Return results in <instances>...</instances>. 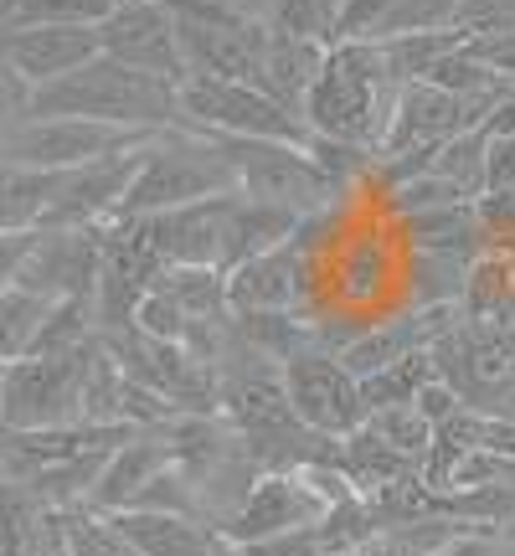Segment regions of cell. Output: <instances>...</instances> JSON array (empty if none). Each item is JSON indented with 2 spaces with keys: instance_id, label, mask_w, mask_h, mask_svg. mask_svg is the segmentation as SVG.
<instances>
[{
  "instance_id": "obj_1",
  "label": "cell",
  "mask_w": 515,
  "mask_h": 556,
  "mask_svg": "<svg viewBox=\"0 0 515 556\" xmlns=\"http://www.w3.org/2000/svg\"><path fill=\"white\" fill-rule=\"evenodd\" d=\"M397 109V83L381 62L377 41H336L319 62L310 99H304V129L319 139H346L377 150L387 119Z\"/></svg>"
},
{
  "instance_id": "obj_2",
  "label": "cell",
  "mask_w": 515,
  "mask_h": 556,
  "mask_svg": "<svg viewBox=\"0 0 515 556\" xmlns=\"http://www.w3.org/2000/svg\"><path fill=\"white\" fill-rule=\"evenodd\" d=\"M26 119H93L114 129H171L176 124V88L135 73L114 58H88L67 78L32 88Z\"/></svg>"
},
{
  "instance_id": "obj_3",
  "label": "cell",
  "mask_w": 515,
  "mask_h": 556,
  "mask_svg": "<svg viewBox=\"0 0 515 556\" xmlns=\"http://www.w3.org/2000/svg\"><path fill=\"white\" fill-rule=\"evenodd\" d=\"M366 206V201H361ZM351 309V315H392L402 304V242H397V222L377 217L366 206V217H351L340 227V238L325 248L319 258V283L310 309Z\"/></svg>"
},
{
  "instance_id": "obj_4",
  "label": "cell",
  "mask_w": 515,
  "mask_h": 556,
  "mask_svg": "<svg viewBox=\"0 0 515 556\" xmlns=\"http://www.w3.org/2000/svg\"><path fill=\"white\" fill-rule=\"evenodd\" d=\"M227 191H238V180H233V165L217 150V139L171 124V129H155V139L145 144V160L129 180L120 217H150V212L191 206V201L227 197Z\"/></svg>"
},
{
  "instance_id": "obj_5",
  "label": "cell",
  "mask_w": 515,
  "mask_h": 556,
  "mask_svg": "<svg viewBox=\"0 0 515 556\" xmlns=\"http://www.w3.org/2000/svg\"><path fill=\"white\" fill-rule=\"evenodd\" d=\"M217 150L233 165V180H238L242 197L268 201V206H284L294 217H315L325 206H340V201L356 197H336L325 176L315 170V160L304 144H284V139H238V135H212Z\"/></svg>"
},
{
  "instance_id": "obj_6",
  "label": "cell",
  "mask_w": 515,
  "mask_h": 556,
  "mask_svg": "<svg viewBox=\"0 0 515 556\" xmlns=\"http://www.w3.org/2000/svg\"><path fill=\"white\" fill-rule=\"evenodd\" d=\"M176 124L201 135H238V139H284V144H310V129L299 114L278 109L253 83L222 78H186L176 88Z\"/></svg>"
},
{
  "instance_id": "obj_7",
  "label": "cell",
  "mask_w": 515,
  "mask_h": 556,
  "mask_svg": "<svg viewBox=\"0 0 515 556\" xmlns=\"http://www.w3.org/2000/svg\"><path fill=\"white\" fill-rule=\"evenodd\" d=\"M99 340L67 356H21L5 366V392H0V428L5 433H37V428H67L78 422L83 371Z\"/></svg>"
},
{
  "instance_id": "obj_8",
  "label": "cell",
  "mask_w": 515,
  "mask_h": 556,
  "mask_svg": "<svg viewBox=\"0 0 515 556\" xmlns=\"http://www.w3.org/2000/svg\"><path fill=\"white\" fill-rule=\"evenodd\" d=\"M155 129H114L93 119H16L0 129V165L11 170H78L88 160L145 144Z\"/></svg>"
},
{
  "instance_id": "obj_9",
  "label": "cell",
  "mask_w": 515,
  "mask_h": 556,
  "mask_svg": "<svg viewBox=\"0 0 515 556\" xmlns=\"http://www.w3.org/2000/svg\"><path fill=\"white\" fill-rule=\"evenodd\" d=\"M99 340H103V351L120 361L124 377L150 387L176 413H217V371L191 356L180 340H150L135 325L114 330V336H99Z\"/></svg>"
},
{
  "instance_id": "obj_10",
  "label": "cell",
  "mask_w": 515,
  "mask_h": 556,
  "mask_svg": "<svg viewBox=\"0 0 515 556\" xmlns=\"http://www.w3.org/2000/svg\"><path fill=\"white\" fill-rule=\"evenodd\" d=\"M278 381H284V397L315 433L325 438H346L366 422V402H361V381L340 366V356L319 351V345H304L278 366Z\"/></svg>"
},
{
  "instance_id": "obj_11",
  "label": "cell",
  "mask_w": 515,
  "mask_h": 556,
  "mask_svg": "<svg viewBox=\"0 0 515 556\" xmlns=\"http://www.w3.org/2000/svg\"><path fill=\"white\" fill-rule=\"evenodd\" d=\"M99 52L171 88L191 78L176 41V16L165 0H114V11L99 21Z\"/></svg>"
},
{
  "instance_id": "obj_12",
  "label": "cell",
  "mask_w": 515,
  "mask_h": 556,
  "mask_svg": "<svg viewBox=\"0 0 515 556\" xmlns=\"http://www.w3.org/2000/svg\"><path fill=\"white\" fill-rule=\"evenodd\" d=\"M145 144H129L120 155L88 160L78 170H62L58 197H52L47 217H41V232H78V227H103V222L120 217L124 197H129V180H135L139 160H145Z\"/></svg>"
},
{
  "instance_id": "obj_13",
  "label": "cell",
  "mask_w": 515,
  "mask_h": 556,
  "mask_svg": "<svg viewBox=\"0 0 515 556\" xmlns=\"http://www.w3.org/2000/svg\"><path fill=\"white\" fill-rule=\"evenodd\" d=\"M325 516V500L315 495V484L299 469H268L253 479V490L242 495V505L233 510V520L222 526L217 536L227 546H253V541L284 536V531H304Z\"/></svg>"
},
{
  "instance_id": "obj_14",
  "label": "cell",
  "mask_w": 515,
  "mask_h": 556,
  "mask_svg": "<svg viewBox=\"0 0 515 556\" xmlns=\"http://www.w3.org/2000/svg\"><path fill=\"white\" fill-rule=\"evenodd\" d=\"M238 206V191L227 197H206L191 206H171V212H150L139 222V238L150 242L165 268H222V238H227V217Z\"/></svg>"
},
{
  "instance_id": "obj_15",
  "label": "cell",
  "mask_w": 515,
  "mask_h": 556,
  "mask_svg": "<svg viewBox=\"0 0 515 556\" xmlns=\"http://www.w3.org/2000/svg\"><path fill=\"white\" fill-rule=\"evenodd\" d=\"M103 268V242L99 227H78V232H37V248L26 253L16 274V289L41 299H93Z\"/></svg>"
},
{
  "instance_id": "obj_16",
  "label": "cell",
  "mask_w": 515,
  "mask_h": 556,
  "mask_svg": "<svg viewBox=\"0 0 515 556\" xmlns=\"http://www.w3.org/2000/svg\"><path fill=\"white\" fill-rule=\"evenodd\" d=\"M88 58H99V26H21V31H0V62L26 88H47V83L67 78Z\"/></svg>"
},
{
  "instance_id": "obj_17",
  "label": "cell",
  "mask_w": 515,
  "mask_h": 556,
  "mask_svg": "<svg viewBox=\"0 0 515 556\" xmlns=\"http://www.w3.org/2000/svg\"><path fill=\"white\" fill-rule=\"evenodd\" d=\"M171 464V448H165V438L160 428H139L135 438H124L114 454L103 458L99 479H93V490H88V505L83 510H93V516H114V510H129L135 495L150 484Z\"/></svg>"
},
{
  "instance_id": "obj_18",
  "label": "cell",
  "mask_w": 515,
  "mask_h": 556,
  "mask_svg": "<svg viewBox=\"0 0 515 556\" xmlns=\"http://www.w3.org/2000/svg\"><path fill=\"white\" fill-rule=\"evenodd\" d=\"M109 531L135 556H217V531L191 516H160V510H114Z\"/></svg>"
},
{
  "instance_id": "obj_19",
  "label": "cell",
  "mask_w": 515,
  "mask_h": 556,
  "mask_svg": "<svg viewBox=\"0 0 515 556\" xmlns=\"http://www.w3.org/2000/svg\"><path fill=\"white\" fill-rule=\"evenodd\" d=\"M397 242L407 253H449V258H479V253H490L475 201H449V206H434V212L402 217L397 222Z\"/></svg>"
},
{
  "instance_id": "obj_20",
  "label": "cell",
  "mask_w": 515,
  "mask_h": 556,
  "mask_svg": "<svg viewBox=\"0 0 515 556\" xmlns=\"http://www.w3.org/2000/svg\"><path fill=\"white\" fill-rule=\"evenodd\" d=\"M325 52H330V47L304 41V37H284V31L268 26V52H263V83H258V88H263L278 109L304 114V99H310V83H315Z\"/></svg>"
},
{
  "instance_id": "obj_21",
  "label": "cell",
  "mask_w": 515,
  "mask_h": 556,
  "mask_svg": "<svg viewBox=\"0 0 515 556\" xmlns=\"http://www.w3.org/2000/svg\"><path fill=\"white\" fill-rule=\"evenodd\" d=\"M299 222L304 217L238 191V206H233V217H227V238H222V274L248 258H258V253H274L278 242H289L299 232Z\"/></svg>"
},
{
  "instance_id": "obj_22",
  "label": "cell",
  "mask_w": 515,
  "mask_h": 556,
  "mask_svg": "<svg viewBox=\"0 0 515 556\" xmlns=\"http://www.w3.org/2000/svg\"><path fill=\"white\" fill-rule=\"evenodd\" d=\"M413 469H417L413 458L397 454L372 422H361L356 433L340 438V475L351 479L356 495H372V490H381V484H392V479H402V475H413Z\"/></svg>"
},
{
  "instance_id": "obj_23",
  "label": "cell",
  "mask_w": 515,
  "mask_h": 556,
  "mask_svg": "<svg viewBox=\"0 0 515 556\" xmlns=\"http://www.w3.org/2000/svg\"><path fill=\"white\" fill-rule=\"evenodd\" d=\"M475 258H449V253H407L402 248V304L428 309V304H459L464 278Z\"/></svg>"
},
{
  "instance_id": "obj_24",
  "label": "cell",
  "mask_w": 515,
  "mask_h": 556,
  "mask_svg": "<svg viewBox=\"0 0 515 556\" xmlns=\"http://www.w3.org/2000/svg\"><path fill=\"white\" fill-rule=\"evenodd\" d=\"M62 170H11L0 165V232H32L41 227L47 206L58 197Z\"/></svg>"
},
{
  "instance_id": "obj_25",
  "label": "cell",
  "mask_w": 515,
  "mask_h": 556,
  "mask_svg": "<svg viewBox=\"0 0 515 556\" xmlns=\"http://www.w3.org/2000/svg\"><path fill=\"white\" fill-rule=\"evenodd\" d=\"M464 319H515V268L505 253H479L464 278V299H459Z\"/></svg>"
},
{
  "instance_id": "obj_26",
  "label": "cell",
  "mask_w": 515,
  "mask_h": 556,
  "mask_svg": "<svg viewBox=\"0 0 515 556\" xmlns=\"http://www.w3.org/2000/svg\"><path fill=\"white\" fill-rule=\"evenodd\" d=\"M315 536H319V552L325 556H346V552H361L381 536V516L377 505L366 495H346L336 505H325V516L315 520Z\"/></svg>"
},
{
  "instance_id": "obj_27",
  "label": "cell",
  "mask_w": 515,
  "mask_h": 556,
  "mask_svg": "<svg viewBox=\"0 0 515 556\" xmlns=\"http://www.w3.org/2000/svg\"><path fill=\"white\" fill-rule=\"evenodd\" d=\"M88 340H99L93 299H52L47 315H41V325H37V336H32V351H26V356H67V351H83Z\"/></svg>"
},
{
  "instance_id": "obj_28",
  "label": "cell",
  "mask_w": 515,
  "mask_h": 556,
  "mask_svg": "<svg viewBox=\"0 0 515 556\" xmlns=\"http://www.w3.org/2000/svg\"><path fill=\"white\" fill-rule=\"evenodd\" d=\"M361 381V402H366V417L381 413V407H402V402H417V392L434 381V356L428 351H407L402 361L381 366L372 377H356Z\"/></svg>"
},
{
  "instance_id": "obj_29",
  "label": "cell",
  "mask_w": 515,
  "mask_h": 556,
  "mask_svg": "<svg viewBox=\"0 0 515 556\" xmlns=\"http://www.w3.org/2000/svg\"><path fill=\"white\" fill-rule=\"evenodd\" d=\"M114 0H0V31L21 26H99Z\"/></svg>"
},
{
  "instance_id": "obj_30",
  "label": "cell",
  "mask_w": 515,
  "mask_h": 556,
  "mask_svg": "<svg viewBox=\"0 0 515 556\" xmlns=\"http://www.w3.org/2000/svg\"><path fill=\"white\" fill-rule=\"evenodd\" d=\"M155 289H165V294L176 299L186 319L233 315V309H227V274H222V268H165Z\"/></svg>"
},
{
  "instance_id": "obj_31",
  "label": "cell",
  "mask_w": 515,
  "mask_h": 556,
  "mask_svg": "<svg viewBox=\"0 0 515 556\" xmlns=\"http://www.w3.org/2000/svg\"><path fill=\"white\" fill-rule=\"evenodd\" d=\"M459 41H464V31H407V37H387V41H377V47H381V62H387L392 83L402 88V83L428 78V67H434L443 52H454Z\"/></svg>"
},
{
  "instance_id": "obj_32",
  "label": "cell",
  "mask_w": 515,
  "mask_h": 556,
  "mask_svg": "<svg viewBox=\"0 0 515 556\" xmlns=\"http://www.w3.org/2000/svg\"><path fill=\"white\" fill-rule=\"evenodd\" d=\"M428 170L449 180L459 197L475 201L479 191H485V135H479V129H464V135H454L449 144H438Z\"/></svg>"
},
{
  "instance_id": "obj_33",
  "label": "cell",
  "mask_w": 515,
  "mask_h": 556,
  "mask_svg": "<svg viewBox=\"0 0 515 556\" xmlns=\"http://www.w3.org/2000/svg\"><path fill=\"white\" fill-rule=\"evenodd\" d=\"M52 299L26 294V289H0V361H21L32 351V336H37L41 315H47Z\"/></svg>"
},
{
  "instance_id": "obj_34",
  "label": "cell",
  "mask_w": 515,
  "mask_h": 556,
  "mask_svg": "<svg viewBox=\"0 0 515 556\" xmlns=\"http://www.w3.org/2000/svg\"><path fill=\"white\" fill-rule=\"evenodd\" d=\"M336 21H340V0H278L268 26L284 37H304L319 47H336Z\"/></svg>"
},
{
  "instance_id": "obj_35",
  "label": "cell",
  "mask_w": 515,
  "mask_h": 556,
  "mask_svg": "<svg viewBox=\"0 0 515 556\" xmlns=\"http://www.w3.org/2000/svg\"><path fill=\"white\" fill-rule=\"evenodd\" d=\"M366 422H372V428H377V433L387 438L402 458H413V464H423L428 443H434V422L417 413L413 402H402V407H381V413H372Z\"/></svg>"
},
{
  "instance_id": "obj_36",
  "label": "cell",
  "mask_w": 515,
  "mask_h": 556,
  "mask_svg": "<svg viewBox=\"0 0 515 556\" xmlns=\"http://www.w3.org/2000/svg\"><path fill=\"white\" fill-rule=\"evenodd\" d=\"M454 16H459V0H397L392 16L381 21L372 41L407 37V31H454Z\"/></svg>"
},
{
  "instance_id": "obj_37",
  "label": "cell",
  "mask_w": 515,
  "mask_h": 556,
  "mask_svg": "<svg viewBox=\"0 0 515 556\" xmlns=\"http://www.w3.org/2000/svg\"><path fill=\"white\" fill-rule=\"evenodd\" d=\"M129 510H160V516H191V520H201V505H197V490H191V479L180 475L176 464H165L145 490L135 495V505ZM206 526V520H201Z\"/></svg>"
},
{
  "instance_id": "obj_38",
  "label": "cell",
  "mask_w": 515,
  "mask_h": 556,
  "mask_svg": "<svg viewBox=\"0 0 515 556\" xmlns=\"http://www.w3.org/2000/svg\"><path fill=\"white\" fill-rule=\"evenodd\" d=\"M475 212H479V227H485V242L495 253H505L515 242V186L511 191H479Z\"/></svg>"
},
{
  "instance_id": "obj_39",
  "label": "cell",
  "mask_w": 515,
  "mask_h": 556,
  "mask_svg": "<svg viewBox=\"0 0 515 556\" xmlns=\"http://www.w3.org/2000/svg\"><path fill=\"white\" fill-rule=\"evenodd\" d=\"M186 325H191V319L180 315V304L165 294V289H150L145 304L135 309V330H145L150 340H180L186 336Z\"/></svg>"
},
{
  "instance_id": "obj_40",
  "label": "cell",
  "mask_w": 515,
  "mask_h": 556,
  "mask_svg": "<svg viewBox=\"0 0 515 556\" xmlns=\"http://www.w3.org/2000/svg\"><path fill=\"white\" fill-rule=\"evenodd\" d=\"M511 26H515V0H459L454 31H464V37L511 31Z\"/></svg>"
},
{
  "instance_id": "obj_41",
  "label": "cell",
  "mask_w": 515,
  "mask_h": 556,
  "mask_svg": "<svg viewBox=\"0 0 515 556\" xmlns=\"http://www.w3.org/2000/svg\"><path fill=\"white\" fill-rule=\"evenodd\" d=\"M397 0H340V21H336V41H372L377 26L392 16Z\"/></svg>"
},
{
  "instance_id": "obj_42",
  "label": "cell",
  "mask_w": 515,
  "mask_h": 556,
  "mask_svg": "<svg viewBox=\"0 0 515 556\" xmlns=\"http://www.w3.org/2000/svg\"><path fill=\"white\" fill-rule=\"evenodd\" d=\"M515 186V135L485 139V191H511Z\"/></svg>"
},
{
  "instance_id": "obj_43",
  "label": "cell",
  "mask_w": 515,
  "mask_h": 556,
  "mask_svg": "<svg viewBox=\"0 0 515 556\" xmlns=\"http://www.w3.org/2000/svg\"><path fill=\"white\" fill-rule=\"evenodd\" d=\"M242 556H325L319 552V536L315 526L304 531H284V536H268V541H253V546H238Z\"/></svg>"
},
{
  "instance_id": "obj_44",
  "label": "cell",
  "mask_w": 515,
  "mask_h": 556,
  "mask_svg": "<svg viewBox=\"0 0 515 556\" xmlns=\"http://www.w3.org/2000/svg\"><path fill=\"white\" fill-rule=\"evenodd\" d=\"M37 232L41 227H32V232H0V289H11V283H16L26 253L37 248Z\"/></svg>"
},
{
  "instance_id": "obj_45",
  "label": "cell",
  "mask_w": 515,
  "mask_h": 556,
  "mask_svg": "<svg viewBox=\"0 0 515 556\" xmlns=\"http://www.w3.org/2000/svg\"><path fill=\"white\" fill-rule=\"evenodd\" d=\"M26 103H32V88L0 62V129L5 124H16V119H26Z\"/></svg>"
},
{
  "instance_id": "obj_46",
  "label": "cell",
  "mask_w": 515,
  "mask_h": 556,
  "mask_svg": "<svg viewBox=\"0 0 515 556\" xmlns=\"http://www.w3.org/2000/svg\"><path fill=\"white\" fill-rule=\"evenodd\" d=\"M413 407H417V413H423V417H428V422H434V428H438V422H443V417H449V413H459V407H464V402H459L454 397V392H449V387H443V381H428V387H423V392H417V402H413Z\"/></svg>"
},
{
  "instance_id": "obj_47",
  "label": "cell",
  "mask_w": 515,
  "mask_h": 556,
  "mask_svg": "<svg viewBox=\"0 0 515 556\" xmlns=\"http://www.w3.org/2000/svg\"><path fill=\"white\" fill-rule=\"evenodd\" d=\"M479 135L485 139H500V135H515V88L505 93V99L485 114V124H479Z\"/></svg>"
},
{
  "instance_id": "obj_48",
  "label": "cell",
  "mask_w": 515,
  "mask_h": 556,
  "mask_svg": "<svg viewBox=\"0 0 515 556\" xmlns=\"http://www.w3.org/2000/svg\"><path fill=\"white\" fill-rule=\"evenodd\" d=\"M222 5H227V11H238L242 21H263V26H268V16H274L278 0H222Z\"/></svg>"
},
{
  "instance_id": "obj_49",
  "label": "cell",
  "mask_w": 515,
  "mask_h": 556,
  "mask_svg": "<svg viewBox=\"0 0 515 556\" xmlns=\"http://www.w3.org/2000/svg\"><path fill=\"white\" fill-rule=\"evenodd\" d=\"M495 556H515V526L495 531Z\"/></svg>"
},
{
  "instance_id": "obj_50",
  "label": "cell",
  "mask_w": 515,
  "mask_h": 556,
  "mask_svg": "<svg viewBox=\"0 0 515 556\" xmlns=\"http://www.w3.org/2000/svg\"><path fill=\"white\" fill-rule=\"evenodd\" d=\"M217 556H242L238 546H227V541H217Z\"/></svg>"
},
{
  "instance_id": "obj_51",
  "label": "cell",
  "mask_w": 515,
  "mask_h": 556,
  "mask_svg": "<svg viewBox=\"0 0 515 556\" xmlns=\"http://www.w3.org/2000/svg\"><path fill=\"white\" fill-rule=\"evenodd\" d=\"M0 479H5V464H0Z\"/></svg>"
}]
</instances>
